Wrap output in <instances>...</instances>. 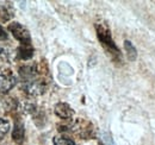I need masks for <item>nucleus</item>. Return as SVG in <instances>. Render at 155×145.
Wrapping results in <instances>:
<instances>
[{"label":"nucleus","instance_id":"obj_10","mask_svg":"<svg viewBox=\"0 0 155 145\" xmlns=\"http://www.w3.org/2000/svg\"><path fill=\"white\" fill-rule=\"evenodd\" d=\"M124 49H125V51H127L128 58H129L131 62L136 61V58H137V50H136L134 44H133L130 40H124Z\"/></svg>","mask_w":155,"mask_h":145},{"label":"nucleus","instance_id":"obj_4","mask_svg":"<svg viewBox=\"0 0 155 145\" xmlns=\"http://www.w3.org/2000/svg\"><path fill=\"white\" fill-rule=\"evenodd\" d=\"M72 131L82 139H90L93 137V125L85 119H78L72 125Z\"/></svg>","mask_w":155,"mask_h":145},{"label":"nucleus","instance_id":"obj_9","mask_svg":"<svg viewBox=\"0 0 155 145\" xmlns=\"http://www.w3.org/2000/svg\"><path fill=\"white\" fill-rule=\"evenodd\" d=\"M34 56V48L31 45H20L17 49V60L28 61Z\"/></svg>","mask_w":155,"mask_h":145},{"label":"nucleus","instance_id":"obj_11","mask_svg":"<svg viewBox=\"0 0 155 145\" xmlns=\"http://www.w3.org/2000/svg\"><path fill=\"white\" fill-rule=\"evenodd\" d=\"M8 131H10V121L7 119L0 118V140H2L6 137Z\"/></svg>","mask_w":155,"mask_h":145},{"label":"nucleus","instance_id":"obj_15","mask_svg":"<svg viewBox=\"0 0 155 145\" xmlns=\"http://www.w3.org/2000/svg\"><path fill=\"white\" fill-rule=\"evenodd\" d=\"M8 38V35L6 32V30L0 25V42H4V40H7Z\"/></svg>","mask_w":155,"mask_h":145},{"label":"nucleus","instance_id":"obj_3","mask_svg":"<svg viewBox=\"0 0 155 145\" xmlns=\"http://www.w3.org/2000/svg\"><path fill=\"white\" fill-rule=\"evenodd\" d=\"M8 31L13 35V37L19 40L21 43V45H31V36L29 30L23 26L18 21H13L11 24H8Z\"/></svg>","mask_w":155,"mask_h":145},{"label":"nucleus","instance_id":"obj_7","mask_svg":"<svg viewBox=\"0 0 155 145\" xmlns=\"http://www.w3.org/2000/svg\"><path fill=\"white\" fill-rule=\"evenodd\" d=\"M24 136H25V128L23 123L17 120L15 126H13V131H12V139L17 143V144H23L24 142Z\"/></svg>","mask_w":155,"mask_h":145},{"label":"nucleus","instance_id":"obj_5","mask_svg":"<svg viewBox=\"0 0 155 145\" xmlns=\"http://www.w3.org/2000/svg\"><path fill=\"white\" fill-rule=\"evenodd\" d=\"M17 83V77L10 69L0 72V94H7Z\"/></svg>","mask_w":155,"mask_h":145},{"label":"nucleus","instance_id":"obj_2","mask_svg":"<svg viewBox=\"0 0 155 145\" xmlns=\"http://www.w3.org/2000/svg\"><path fill=\"white\" fill-rule=\"evenodd\" d=\"M21 89L29 96H38L41 94H43L47 89V81L38 79L36 76V77H34L31 80L23 81Z\"/></svg>","mask_w":155,"mask_h":145},{"label":"nucleus","instance_id":"obj_6","mask_svg":"<svg viewBox=\"0 0 155 145\" xmlns=\"http://www.w3.org/2000/svg\"><path fill=\"white\" fill-rule=\"evenodd\" d=\"M54 112H55V114L58 115V118L64 119V120H69V119H72L73 115H74L73 108H72L68 104H66V102H58V104L55 105Z\"/></svg>","mask_w":155,"mask_h":145},{"label":"nucleus","instance_id":"obj_13","mask_svg":"<svg viewBox=\"0 0 155 145\" xmlns=\"http://www.w3.org/2000/svg\"><path fill=\"white\" fill-rule=\"evenodd\" d=\"M100 140H101L103 145H116L114 138H112V136H111V133L110 132H106V131H104V132L100 133Z\"/></svg>","mask_w":155,"mask_h":145},{"label":"nucleus","instance_id":"obj_12","mask_svg":"<svg viewBox=\"0 0 155 145\" xmlns=\"http://www.w3.org/2000/svg\"><path fill=\"white\" fill-rule=\"evenodd\" d=\"M53 143H54V145H77L73 139L67 138V137H62V136L54 137L53 138Z\"/></svg>","mask_w":155,"mask_h":145},{"label":"nucleus","instance_id":"obj_1","mask_svg":"<svg viewBox=\"0 0 155 145\" xmlns=\"http://www.w3.org/2000/svg\"><path fill=\"white\" fill-rule=\"evenodd\" d=\"M96 31H97V37L103 45V48L106 50V53L111 56V58L117 62L122 63V54L116 45L115 40L111 37V31L107 24L105 23H96Z\"/></svg>","mask_w":155,"mask_h":145},{"label":"nucleus","instance_id":"obj_8","mask_svg":"<svg viewBox=\"0 0 155 145\" xmlns=\"http://www.w3.org/2000/svg\"><path fill=\"white\" fill-rule=\"evenodd\" d=\"M15 16V10L10 2H5L0 6V20L1 21H8Z\"/></svg>","mask_w":155,"mask_h":145},{"label":"nucleus","instance_id":"obj_14","mask_svg":"<svg viewBox=\"0 0 155 145\" xmlns=\"http://www.w3.org/2000/svg\"><path fill=\"white\" fill-rule=\"evenodd\" d=\"M10 56H11L10 51L6 48H4V47L0 45V58L4 60L5 62H8L10 61Z\"/></svg>","mask_w":155,"mask_h":145}]
</instances>
